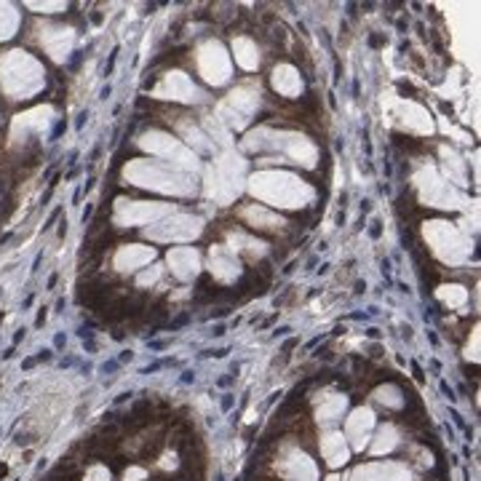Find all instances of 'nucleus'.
<instances>
[{"label": "nucleus", "mask_w": 481, "mask_h": 481, "mask_svg": "<svg viewBox=\"0 0 481 481\" xmlns=\"http://www.w3.org/2000/svg\"><path fill=\"white\" fill-rule=\"evenodd\" d=\"M249 193L262 204L278 209H300L313 201L316 190L289 171H257L249 179Z\"/></svg>", "instance_id": "f257e3e1"}, {"label": "nucleus", "mask_w": 481, "mask_h": 481, "mask_svg": "<svg viewBox=\"0 0 481 481\" xmlns=\"http://www.w3.org/2000/svg\"><path fill=\"white\" fill-rule=\"evenodd\" d=\"M126 174L134 179V184L171 193V196H193L196 193V176L168 163L163 166L155 160H137V163H131V168H126Z\"/></svg>", "instance_id": "f03ea898"}, {"label": "nucleus", "mask_w": 481, "mask_h": 481, "mask_svg": "<svg viewBox=\"0 0 481 481\" xmlns=\"http://www.w3.org/2000/svg\"><path fill=\"white\" fill-rule=\"evenodd\" d=\"M246 147H254V150L273 147V150H278L283 158H289V160H294V163H300V166H305V168H313L316 160H318V150H316L313 142L305 139V137H300V134H292V131L275 134V131H267V129H265V134H262V129H259V131H254V134H249Z\"/></svg>", "instance_id": "7ed1b4c3"}, {"label": "nucleus", "mask_w": 481, "mask_h": 481, "mask_svg": "<svg viewBox=\"0 0 481 481\" xmlns=\"http://www.w3.org/2000/svg\"><path fill=\"white\" fill-rule=\"evenodd\" d=\"M423 235L428 241L430 251L446 265H462L470 254V243L462 235V230H457L454 225L444 222V219H430L423 227Z\"/></svg>", "instance_id": "20e7f679"}, {"label": "nucleus", "mask_w": 481, "mask_h": 481, "mask_svg": "<svg viewBox=\"0 0 481 481\" xmlns=\"http://www.w3.org/2000/svg\"><path fill=\"white\" fill-rule=\"evenodd\" d=\"M243 160L235 153H225L214 160V166L206 171V196L217 204H230L241 193V176H243Z\"/></svg>", "instance_id": "39448f33"}, {"label": "nucleus", "mask_w": 481, "mask_h": 481, "mask_svg": "<svg viewBox=\"0 0 481 481\" xmlns=\"http://www.w3.org/2000/svg\"><path fill=\"white\" fill-rule=\"evenodd\" d=\"M257 107H259V91L254 86H238L219 105L214 121L219 126H227V129H243L249 123V118L257 113Z\"/></svg>", "instance_id": "423d86ee"}, {"label": "nucleus", "mask_w": 481, "mask_h": 481, "mask_svg": "<svg viewBox=\"0 0 481 481\" xmlns=\"http://www.w3.org/2000/svg\"><path fill=\"white\" fill-rule=\"evenodd\" d=\"M142 145H145L150 153H155L158 158H163L166 163L174 166V168H182V171H190V174L198 168L196 153H193V150L184 145V142L168 137V134L153 131V134H147V137L142 139Z\"/></svg>", "instance_id": "0eeeda50"}, {"label": "nucleus", "mask_w": 481, "mask_h": 481, "mask_svg": "<svg viewBox=\"0 0 481 481\" xmlns=\"http://www.w3.org/2000/svg\"><path fill=\"white\" fill-rule=\"evenodd\" d=\"M196 62H198V72L204 75V80L212 83V86H222V83L230 80V72H233L230 54L225 51V46L219 43V40H206V43L198 48Z\"/></svg>", "instance_id": "6e6552de"}, {"label": "nucleus", "mask_w": 481, "mask_h": 481, "mask_svg": "<svg viewBox=\"0 0 481 481\" xmlns=\"http://www.w3.org/2000/svg\"><path fill=\"white\" fill-rule=\"evenodd\" d=\"M415 184H417V193L420 198L425 201L428 206H441V209H457L462 204L460 193L452 187L446 179H441L433 168H423L417 176H415Z\"/></svg>", "instance_id": "1a4fd4ad"}, {"label": "nucleus", "mask_w": 481, "mask_h": 481, "mask_svg": "<svg viewBox=\"0 0 481 481\" xmlns=\"http://www.w3.org/2000/svg\"><path fill=\"white\" fill-rule=\"evenodd\" d=\"M204 230V222L193 214H174L163 222H158L155 227H150L147 235L153 241H163V243H176V241H193L198 238Z\"/></svg>", "instance_id": "9d476101"}, {"label": "nucleus", "mask_w": 481, "mask_h": 481, "mask_svg": "<svg viewBox=\"0 0 481 481\" xmlns=\"http://www.w3.org/2000/svg\"><path fill=\"white\" fill-rule=\"evenodd\" d=\"M153 97L171 99V102H182V105H193V102H201L204 94H201V88L182 70H171V72H166L163 78H160V83L153 88Z\"/></svg>", "instance_id": "9b49d317"}, {"label": "nucleus", "mask_w": 481, "mask_h": 481, "mask_svg": "<svg viewBox=\"0 0 481 481\" xmlns=\"http://www.w3.org/2000/svg\"><path fill=\"white\" fill-rule=\"evenodd\" d=\"M278 470H281V476L289 478V481H318L316 462L300 449H292L289 454H286V457L278 462Z\"/></svg>", "instance_id": "f8f14e48"}, {"label": "nucleus", "mask_w": 481, "mask_h": 481, "mask_svg": "<svg viewBox=\"0 0 481 481\" xmlns=\"http://www.w3.org/2000/svg\"><path fill=\"white\" fill-rule=\"evenodd\" d=\"M168 265H171V273L179 281H190L201 270V254L193 246H176L168 251Z\"/></svg>", "instance_id": "ddd939ff"}, {"label": "nucleus", "mask_w": 481, "mask_h": 481, "mask_svg": "<svg viewBox=\"0 0 481 481\" xmlns=\"http://www.w3.org/2000/svg\"><path fill=\"white\" fill-rule=\"evenodd\" d=\"M209 262H212L214 278H219L222 283L235 281V275L241 273L238 257H235V251L230 246H212V251H209Z\"/></svg>", "instance_id": "4468645a"}, {"label": "nucleus", "mask_w": 481, "mask_h": 481, "mask_svg": "<svg viewBox=\"0 0 481 481\" xmlns=\"http://www.w3.org/2000/svg\"><path fill=\"white\" fill-rule=\"evenodd\" d=\"M374 428V415L364 407L353 409L348 423H345V438H350L356 449H364V444L369 441V433Z\"/></svg>", "instance_id": "2eb2a0df"}, {"label": "nucleus", "mask_w": 481, "mask_h": 481, "mask_svg": "<svg viewBox=\"0 0 481 481\" xmlns=\"http://www.w3.org/2000/svg\"><path fill=\"white\" fill-rule=\"evenodd\" d=\"M356 481H409V470L401 462H369L356 470Z\"/></svg>", "instance_id": "dca6fc26"}, {"label": "nucleus", "mask_w": 481, "mask_h": 481, "mask_svg": "<svg viewBox=\"0 0 481 481\" xmlns=\"http://www.w3.org/2000/svg\"><path fill=\"white\" fill-rule=\"evenodd\" d=\"M270 83H273V88L286 99H297L302 94V78L292 64H278L273 70V75H270Z\"/></svg>", "instance_id": "f3484780"}, {"label": "nucleus", "mask_w": 481, "mask_h": 481, "mask_svg": "<svg viewBox=\"0 0 481 481\" xmlns=\"http://www.w3.org/2000/svg\"><path fill=\"white\" fill-rule=\"evenodd\" d=\"M399 121L407 126L409 131H417V134H430L433 131V123H430L428 113L415 102H401L399 105Z\"/></svg>", "instance_id": "a211bd4d"}, {"label": "nucleus", "mask_w": 481, "mask_h": 481, "mask_svg": "<svg viewBox=\"0 0 481 481\" xmlns=\"http://www.w3.org/2000/svg\"><path fill=\"white\" fill-rule=\"evenodd\" d=\"M321 454L332 468L348 462V446H345V436L337 433V430H329V433L321 436Z\"/></svg>", "instance_id": "6ab92c4d"}, {"label": "nucleus", "mask_w": 481, "mask_h": 481, "mask_svg": "<svg viewBox=\"0 0 481 481\" xmlns=\"http://www.w3.org/2000/svg\"><path fill=\"white\" fill-rule=\"evenodd\" d=\"M241 217H243V222L246 225H251V227H259V230H278V227H283L286 222L278 214H273V212H267L265 206H246L241 212Z\"/></svg>", "instance_id": "aec40b11"}, {"label": "nucleus", "mask_w": 481, "mask_h": 481, "mask_svg": "<svg viewBox=\"0 0 481 481\" xmlns=\"http://www.w3.org/2000/svg\"><path fill=\"white\" fill-rule=\"evenodd\" d=\"M174 212L171 204H129V222H153Z\"/></svg>", "instance_id": "412c9836"}, {"label": "nucleus", "mask_w": 481, "mask_h": 481, "mask_svg": "<svg viewBox=\"0 0 481 481\" xmlns=\"http://www.w3.org/2000/svg\"><path fill=\"white\" fill-rule=\"evenodd\" d=\"M233 54H235V62H238L243 70H257L259 67V51H257V43L249 38H235L233 40Z\"/></svg>", "instance_id": "4be33fe9"}, {"label": "nucleus", "mask_w": 481, "mask_h": 481, "mask_svg": "<svg viewBox=\"0 0 481 481\" xmlns=\"http://www.w3.org/2000/svg\"><path fill=\"white\" fill-rule=\"evenodd\" d=\"M153 257H155V251L147 246H129L118 254V265H121V270H134V267L150 262Z\"/></svg>", "instance_id": "5701e85b"}, {"label": "nucleus", "mask_w": 481, "mask_h": 481, "mask_svg": "<svg viewBox=\"0 0 481 481\" xmlns=\"http://www.w3.org/2000/svg\"><path fill=\"white\" fill-rule=\"evenodd\" d=\"M345 396H326L318 404V420H337L345 412Z\"/></svg>", "instance_id": "b1692460"}, {"label": "nucleus", "mask_w": 481, "mask_h": 481, "mask_svg": "<svg viewBox=\"0 0 481 481\" xmlns=\"http://www.w3.org/2000/svg\"><path fill=\"white\" fill-rule=\"evenodd\" d=\"M441 155H444V171H446V179L449 182H460L465 179V166H462V160L452 153V150H441Z\"/></svg>", "instance_id": "393cba45"}, {"label": "nucleus", "mask_w": 481, "mask_h": 481, "mask_svg": "<svg viewBox=\"0 0 481 481\" xmlns=\"http://www.w3.org/2000/svg\"><path fill=\"white\" fill-rule=\"evenodd\" d=\"M396 444H399V433H396V428H393V425H382V428L377 430V441L372 444V452H374V454L391 452Z\"/></svg>", "instance_id": "a878e982"}, {"label": "nucleus", "mask_w": 481, "mask_h": 481, "mask_svg": "<svg viewBox=\"0 0 481 481\" xmlns=\"http://www.w3.org/2000/svg\"><path fill=\"white\" fill-rule=\"evenodd\" d=\"M438 300L441 302H446V305L449 308H460L462 302L468 300V292L462 289V286H441V289H438Z\"/></svg>", "instance_id": "bb28decb"}, {"label": "nucleus", "mask_w": 481, "mask_h": 481, "mask_svg": "<svg viewBox=\"0 0 481 481\" xmlns=\"http://www.w3.org/2000/svg\"><path fill=\"white\" fill-rule=\"evenodd\" d=\"M374 399L379 401V404H385V407H401L404 404V399H401V391L396 385H382V388H377L374 391Z\"/></svg>", "instance_id": "cd10ccee"}, {"label": "nucleus", "mask_w": 481, "mask_h": 481, "mask_svg": "<svg viewBox=\"0 0 481 481\" xmlns=\"http://www.w3.org/2000/svg\"><path fill=\"white\" fill-rule=\"evenodd\" d=\"M147 473L142 468H131V470H126V481H134V478H145Z\"/></svg>", "instance_id": "c85d7f7f"}, {"label": "nucleus", "mask_w": 481, "mask_h": 481, "mask_svg": "<svg viewBox=\"0 0 481 481\" xmlns=\"http://www.w3.org/2000/svg\"><path fill=\"white\" fill-rule=\"evenodd\" d=\"M105 478H110V473H107L105 468H97L94 473H91V481H105Z\"/></svg>", "instance_id": "c756f323"}, {"label": "nucleus", "mask_w": 481, "mask_h": 481, "mask_svg": "<svg viewBox=\"0 0 481 481\" xmlns=\"http://www.w3.org/2000/svg\"><path fill=\"white\" fill-rule=\"evenodd\" d=\"M158 275H160V270L155 267V270H153V273H147V275H142V283H153V281H155V278H158Z\"/></svg>", "instance_id": "7c9ffc66"}]
</instances>
